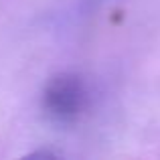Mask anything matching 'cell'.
Segmentation results:
<instances>
[{"label":"cell","instance_id":"cell-1","mask_svg":"<svg viewBox=\"0 0 160 160\" xmlns=\"http://www.w3.org/2000/svg\"><path fill=\"white\" fill-rule=\"evenodd\" d=\"M89 106V89L81 75L65 71L47 81L43 89V108L53 120L71 124Z\"/></svg>","mask_w":160,"mask_h":160}]
</instances>
